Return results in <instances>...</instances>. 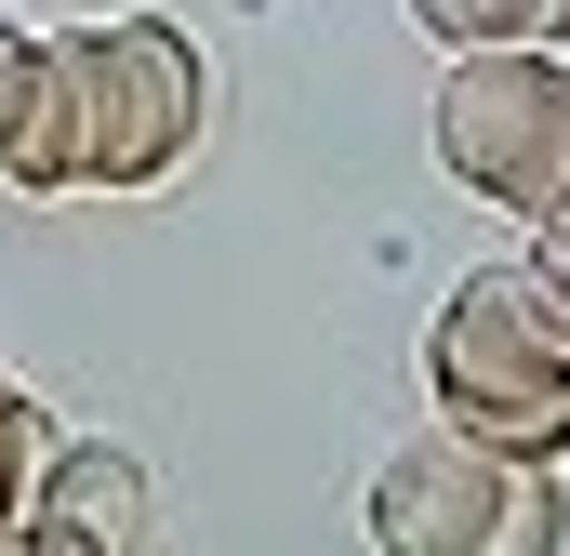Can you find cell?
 <instances>
[{"label":"cell","mask_w":570,"mask_h":556,"mask_svg":"<svg viewBox=\"0 0 570 556\" xmlns=\"http://www.w3.org/2000/svg\"><path fill=\"white\" fill-rule=\"evenodd\" d=\"M425 398L504 464H570V318L544 305L531 252L451 278V305L425 318Z\"/></svg>","instance_id":"1"},{"label":"cell","mask_w":570,"mask_h":556,"mask_svg":"<svg viewBox=\"0 0 570 556\" xmlns=\"http://www.w3.org/2000/svg\"><path fill=\"white\" fill-rule=\"evenodd\" d=\"M67 93H80V199H134L159 172H186L199 146V40L159 27V13H94L53 40Z\"/></svg>","instance_id":"2"},{"label":"cell","mask_w":570,"mask_h":556,"mask_svg":"<svg viewBox=\"0 0 570 556\" xmlns=\"http://www.w3.org/2000/svg\"><path fill=\"white\" fill-rule=\"evenodd\" d=\"M438 172L518 226L570 212V53H451L438 67Z\"/></svg>","instance_id":"3"},{"label":"cell","mask_w":570,"mask_h":556,"mask_svg":"<svg viewBox=\"0 0 570 556\" xmlns=\"http://www.w3.org/2000/svg\"><path fill=\"white\" fill-rule=\"evenodd\" d=\"M504 490H518V464L491 450V437H464V424H425V437H399L385 464H372V556H478L491 544V517H504Z\"/></svg>","instance_id":"4"},{"label":"cell","mask_w":570,"mask_h":556,"mask_svg":"<svg viewBox=\"0 0 570 556\" xmlns=\"http://www.w3.org/2000/svg\"><path fill=\"white\" fill-rule=\"evenodd\" d=\"M27 517H67L80 544L134 556L146 544V464L120 450V437H53V464H40V504Z\"/></svg>","instance_id":"5"},{"label":"cell","mask_w":570,"mask_h":556,"mask_svg":"<svg viewBox=\"0 0 570 556\" xmlns=\"http://www.w3.org/2000/svg\"><path fill=\"white\" fill-rule=\"evenodd\" d=\"M438 53H570V0H412Z\"/></svg>","instance_id":"6"},{"label":"cell","mask_w":570,"mask_h":556,"mask_svg":"<svg viewBox=\"0 0 570 556\" xmlns=\"http://www.w3.org/2000/svg\"><path fill=\"white\" fill-rule=\"evenodd\" d=\"M478 556H570V477L558 464H518V490H504V517H491Z\"/></svg>","instance_id":"7"},{"label":"cell","mask_w":570,"mask_h":556,"mask_svg":"<svg viewBox=\"0 0 570 556\" xmlns=\"http://www.w3.org/2000/svg\"><path fill=\"white\" fill-rule=\"evenodd\" d=\"M40 464H53V411H40V385L0 371V517L40 504Z\"/></svg>","instance_id":"8"},{"label":"cell","mask_w":570,"mask_h":556,"mask_svg":"<svg viewBox=\"0 0 570 556\" xmlns=\"http://www.w3.org/2000/svg\"><path fill=\"white\" fill-rule=\"evenodd\" d=\"M40 80H53V40H27V27L0 13V146H13V120L40 107Z\"/></svg>","instance_id":"9"},{"label":"cell","mask_w":570,"mask_h":556,"mask_svg":"<svg viewBox=\"0 0 570 556\" xmlns=\"http://www.w3.org/2000/svg\"><path fill=\"white\" fill-rule=\"evenodd\" d=\"M0 556H107V544H80L67 517H0Z\"/></svg>","instance_id":"10"},{"label":"cell","mask_w":570,"mask_h":556,"mask_svg":"<svg viewBox=\"0 0 570 556\" xmlns=\"http://www.w3.org/2000/svg\"><path fill=\"white\" fill-rule=\"evenodd\" d=\"M531 278H544V305L570 318V212H544V226H531Z\"/></svg>","instance_id":"11"}]
</instances>
